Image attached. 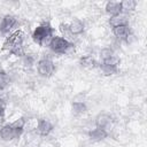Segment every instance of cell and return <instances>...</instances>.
I'll use <instances>...</instances> for the list:
<instances>
[{"label": "cell", "mask_w": 147, "mask_h": 147, "mask_svg": "<svg viewBox=\"0 0 147 147\" xmlns=\"http://www.w3.org/2000/svg\"><path fill=\"white\" fill-rule=\"evenodd\" d=\"M10 83V77L5 71H0V91H3Z\"/></svg>", "instance_id": "cell-17"}, {"label": "cell", "mask_w": 147, "mask_h": 147, "mask_svg": "<svg viewBox=\"0 0 147 147\" xmlns=\"http://www.w3.org/2000/svg\"><path fill=\"white\" fill-rule=\"evenodd\" d=\"M113 33L118 39L126 40L130 37V34H131V29L129 28V25H119V26L113 28Z\"/></svg>", "instance_id": "cell-9"}, {"label": "cell", "mask_w": 147, "mask_h": 147, "mask_svg": "<svg viewBox=\"0 0 147 147\" xmlns=\"http://www.w3.org/2000/svg\"><path fill=\"white\" fill-rule=\"evenodd\" d=\"M107 136H108V132L105 131V130H102V129H99V127H95L94 130H92V131L88 132V137H90L92 140H95V141L102 140V139H105Z\"/></svg>", "instance_id": "cell-13"}, {"label": "cell", "mask_w": 147, "mask_h": 147, "mask_svg": "<svg viewBox=\"0 0 147 147\" xmlns=\"http://www.w3.org/2000/svg\"><path fill=\"white\" fill-rule=\"evenodd\" d=\"M37 68H38L39 75L42 76V77L52 76L54 70H55V65H54L53 61L49 60V59H41V60H39Z\"/></svg>", "instance_id": "cell-4"}, {"label": "cell", "mask_w": 147, "mask_h": 147, "mask_svg": "<svg viewBox=\"0 0 147 147\" xmlns=\"http://www.w3.org/2000/svg\"><path fill=\"white\" fill-rule=\"evenodd\" d=\"M122 6V11H133L137 7V1L136 0H124L121 2Z\"/></svg>", "instance_id": "cell-16"}, {"label": "cell", "mask_w": 147, "mask_h": 147, "mask_svg": "<svg viewBox=\"0 0 147 147\" xmlns=\"http://www.w3.org/2000/svg\"><path fill=\"white\" fill-rule=\"evenodd\" d=\"M23 41H24V32L21 30H17L6 38L2 45V49H7L9 51V53L16 56H22L24 55Z\"/></svg>", "instance_id": "cell-1"}, {"label": "cell", "mask_w": 147, "mask_h": 147, "mask_svg": "<svg viewBox=\"0 0 147 147\" xmlns=\"http://www.w3.org/2000/svg\"><path fill=\"white\" fill-rule=\"evenodd\" d=\"M74 46V44L71 41H69L68 39L63 38V37H53L49 41V48L57 54H64L67 53L71 47Z\"/></svg>", "instance_id": "cell-3"}, {"label": "cell", "mask_w": 147, "mask_h": 147, "mask_svg": "<svg viewBox=\"0 0 147 147\" xmlns=\"http://www.w3.org/2000/svg\"><path fill=\"white\" fill-rule=\"evenodd\" d=\"M109 23H110V25H111L113 28L119 26V25H129V18H127L126 15L119 14V15H117V16L110 17Z\"/></svg>", "instance_id": "cell-12"}, {"label": "cell", "mask_w": 147, "mask_h": 147, "mask_svg": "<svg viewBox=\"0 0 147 147\" xmlns=\"http://www.w3.org/2000/svg\"><path fill=\"white\" fill-rule=\"evenodd\" d=\"M22 132H23V130H18L15 126H13V124H9V125H5V126L1 127L0 137L5 141H10V140H13L15 138H18Z\"/></svg>", "instance_id": "cell-5"}, {"label": "cell", "mask_w": 147, "mask_h": 147, "mask_svg": "<svg viewBox=\"0 0 147 147\" xmlns=\"http://www.w3.org/2000/svg\"><path fill=\"white\" fill-rule=\"evenodd\" d=\"M53 130V124L47 121V119H44V118H40L38 121V124H37V131L40 136H48Z\"/></svg>", "instance_id": "cell-8"}, {"label": "cell", "mask_w": 147, "mask_h": 147, "mask_svg": "<svg viewBox=\"0 0 147 147\" xmlns=\"http://www.w3.org/2000/svg\"><path fill=\"white\" fill-rule=\"evenodd\" d=\"M16 24H17V20L15 16L6 15V16H3V18L0 23V31L2 33H9L15 28Z\"/></svg>", "instance_id": "cell-7"}, {"label": "cell", "mask_w": 147, "mask_h": 147, "mask_svg": "<svg viewBox=\"0 0 147 147\" xmlns=\"http://www.w3.org/2000/svg\"><path fill=\"white\" fill-rule=\"evenodd\" d=\"M53 31H54V29L49 25V23H42L34 29V31L32 33V39L34 40L36 44L42 45L45 42V40H47L52 37Z\"/></svg>", "instance_id": "cell-2"}, {"label": "cell", "mask_w": 147, "mask_h": 147, "mask_svg": "<svg viewBox=\"0 0 147 147\" xmlns=\"http://www.w3.org/2000/svg\"><path fill=\"white\" fill-rule=\"evenodd\" d=\"M87 109L86 105L84 102H80V101H75L72 102V113L75 115H80L83 113H85Z\"/></svg>", "instance_id": "cell-15"}, {"label": "cell", "mask_w": 147, "mask_h": 147, "mask_svg": "<svg viewBox=\"0 0 147 147\" xmlns=\"http://www.w3.org/2000/svg\"><path fill=\"white\" fill-rule=\"evenodd\" d=\"M80 64H82L84 68H88V69H93V68L98 67V62H96L91 55L83 56V57L80 59Z\"/></svg>", "instance_id": "cell-14"}, {"label": "cell", "mask_w": 147, "mask_h": 147, "mask_svg": "<svg viewBox=\"0 0 147 147\" xmlns=\"http://www.w3.org/2000/svg\"><path fill=\"white\" fill-rule=\"evenodd\" d=\"M68 28H69V31H70V33L72 36H78V34L83 33V31L85 29V25L80 20H74L68 25Z\"/></svg>", "instance_id": "cell-11"}, {"label": "cell", "mask_w": 147, "mask_h": 147, "mask_svg": "<svg viewBox=\"0 0 147 147\" xmlns=\"http://www.w3.org/2000/svg\"><path fill=\"white\" fill-rule=\"evenodd\" d=\"M106 11L113 17V16H117L119 14H122V6L119 1H109L106 5Z\"/></svg>", "instance_id": "cell-10"}, {"label": "cell", "mask_w": 147, "mask_h": 147, "mask_svg": "<svg viewBox=\"0 0 147 147\" xmlns=\"http://www.w3.org/2000/svg\"><path fill=\"white\" fill-rule=\"evenodd\" d=\"M5 116V107L2 105H0V117Z\"/></svg>", "instance_id": "cell-21"}, {"label": "cell", "mask_w": 147, "mask_h": 147, "mask_svg": "<svg viewBox=\"0 0 147 147\" xmlns=\"http://www.w3.org/2000/svg\"><path fill=\"white\" fill-rule=\"evenodd\" d=\"M100 68H101V70L103 71L105 75H114L118 70V67H114V65H109V64H103V63L100 64Z\"/></svg>", "instance_id": "cell-18"}, {"label": "cell", "mask_w": 147, "mask_h": 147, "mask_svg": "<svg viewBox=\"0 0 147 147\" xmlns=\"http://www.w3.org/2000/svg\"><path fill=\"white\" fill-rule=\"evenodd\" d=\"M114 55H115V53H114V51H113L111 48H103V49L100 52V56H101L102 61L108 60V59H110V57L114 56Z\"/></svg>", "instance_id": "cell-19"}, {"label": "cell", "mask_w": 147, "mask_h": 147, "mask_svg": "<svg viewBox=\"0 0 147 147\" xmlns=\"http://www.w3.org/2000/svg\"><path fill=\"white\" fill-rule=\"evenodd\" d=\"M60 31L62 32V34L64 36V37H68V38H70V36H72L71 33H70V31H69V28H68V25L67 24H60Z\"/></svg>", "instance_id": "cell-20"}, {"label": "cell", "mask_w": 147, "mask_h": 147, "mask_svg": "<svg viewBox=\"0 0 147 147\" xmlns=\"http://www.w3.org/2000/svg\"><path fill=\"white\" fill-rule=\"evenodd\" d=\"M95 125L99 129H102L108 132L110 127H113V118L108 114H100L95 117Z\"/></svg>", "instance_id": "cell-6"}]
</instances>
